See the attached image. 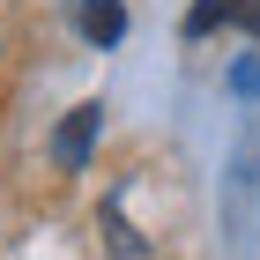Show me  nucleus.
<instances>
[{"mask_svg":"<svg viewBox=\"0 0 260 260\" xmlns=\"http://www.w3.org/2000/svg\"><path fill=\"white\" fill-rule=\"evenodd\" d=\"M75 30H82V45L112 52V45L126 38V8L119 0H75Z\"/></svg>","mask_w":260,"mask_h":260,"instance_id":"nucleus-2","label":"nucleus"},{"mask_svg":"<svg viewBox=\"0 0 260 260\" xmlns=\"http://www.w3.org/2000/svg\"><path fill=\"white\" fill-rule=\"evenodd\" d=\"M216 22H245V30H260V0H193L186 30H193V38H208Z\"/></svg>","mask_w":260,"mask_h":260,"instance_id":"nucleus-3","label":"nucleus"},{"mask_svg":"<svg viewBox=\"0 0 260 260\" xmlns=\"http://www.w3.org/2000/svg\"><path fill=\"white\" fill-rule=\"evenodd\" d=\"M104 245H112V253H126V260H141V253H149V245L134 238V223L119 216V201H112V208H104Z\"/></svg>","mask_w":260,"mask_h":260,"instance_id":"nucleus-4","label":"nucleus"},{"mask_svg":"<svg viewBox=\"0 0 260 260\" xmlns=\"http://www.w3.org/2000/svg\"><path fill=\"white\" fill-rule=\"evenodd\" d=\"M97 126H104V104H75V112H67V126L52 134V156H60V171H82V164H89V149H97Z\"/></svg>","mask_w":260,"mask_h":260,"instance_id":"nucleus-1","label":"nucleus"}]
</instances>
